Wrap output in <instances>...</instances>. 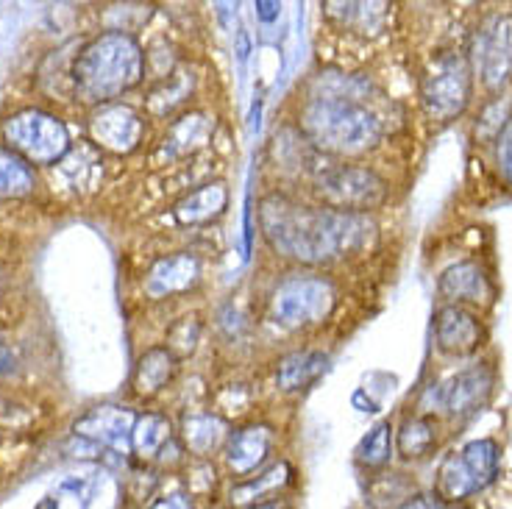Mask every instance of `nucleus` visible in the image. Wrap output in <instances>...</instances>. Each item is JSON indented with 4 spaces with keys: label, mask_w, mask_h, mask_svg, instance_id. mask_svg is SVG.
I'll use <instances>...</instances> for the list:
<instances>
[{
    "label": "nucleus",
    "mask_w": 512,
    "mask_h": 509,
    "mask_svg": "<svg viewBox=\"0 0 512 509\" xmlns=\"http://www.w3.org/2000/svg\"><path fill=\"white\" fill-rule=\"evenodd\" d=\"M259 229L273 254L298 265H329L376 242V223L368 215L301 204L284 192L259 201Z\"/></svg>",
    "instance_id": "f257e3e1"
},
{
    "label": "nucleus",
    "mask_w": 512,
    "mask_h": 509,
    "mask_svg": "<svg viewBox=\"0 0 512 509\" xmlns=\"http://www.w3.org/2000/svg\"><path fill=\"white\" fill-rule=\"evenodd\" d=\"M368 92L371 84L365 78L320 73L301 103L298 131L315 151L340 159L379 148L384 123L368 103Z\"/></svg>",
    "instance_id": "f03ea898"
},
{
    "label": "nucleus",
    "mask_w": 512,
    "mask_h": 509,
    "mask_svg": "<svg viewBox=\"0 0 512 509\" xmlns=\"http://www.w3.org/2000/svg\"><path fill=\"white\" fill-rule=\"evenodd\" d=\"M145 73V53L128 31H103L90 39L73 64V87L78 101L90 106L115 103L134 90Z\"/></svg>",
    "instance_id": "7ed1b4c3"
},
{
    "label": "nucleus",
    "mask_w": 512,
    "mask_h": 509,
    "mask_svg": "<svg viewBox=\"0 0 512 509\" xmlns=\"http://www.w3.org/2000/svg\"><path fill=\"white\" fill-rule=\"evenodd\" d=\"M337 287L318 273H293L276 284L270 295V318L282 329L301 331L320 326L337 306Z\"/></svg>",
    "instance_id": "20e7f679"
},
{
    "label": "nucleus",
    "mask_w": 512,
    "mask_h": 509,
    "mask_svg": "<svg viewBox=\"0 0 512 509\" xmlns=\"http://www.w3.org/2000/svg\"><path fill=\"white\" fill-rule=\"evenodd\" d=\"M312 190L323 206L337 212L368 215L387 201V181L368 165H320L312 176Z\"/></svg>",
    "instance_id": "39448f33"
},
{
    "label": "nucleus",
    "mask_w": 512,
    "mask_h": 509,
    "mask_svg": "<svg viewBox=\"0 0 512 509\" xmlns=\"http://www.w3.org/2000/svg\"><path fill=\"white\" fill-rule=\"evenodd\" d=\"M474 92V70L468 56L446 51L435 56L421 76V106L437 123H451L460 117Z\"/></svg>",
    "instance_id": "423d86ee"
},
{
    "label": "nucleus",
    "mask_w": 512,
    "mask_h": 509,
    "mask_svg": "<svg viewBox=\"0 0 512 509\" xmlns=\"http://www.w3.org/2000/svg\"><path fill=\"white\" fill-rule=\"evenodd\" d=\"M6 148L28 165H59L70 153V131L62 120L42 109H20L6 117L0 128Z\"/></svg>",
    "instance_id": "0eeeda50"
},
{
    "label": "nucleus",
    "mask_w": 512,
    "mask_h": 509,
    "mask_svg": "<svg viewBox=\"0 0 512 509\" xmlns=\"http://www.w3.org/2000/svg\"><path fill=\"white\" fill-rule=\"evenodd\" d=\"M471 70L485 90L501 92L512 81V14H493L479 26L471 42Z\"/></svg>",
    "instance_id": "6e6552de"
},
{
    "label": "nucleus",
    "mask_w": 512,
    "mask_h": 509,
    "mask_svg": "<svg viewBox=\"0 0 512 509\" xmlns=\"http://www.w3.org/2000/svg\"><path fill=\"white\" fill-rule=\"evenodd\" d=\"M90 134L103 151L134 153L145 137V117L126 103H106L92 112Z\"/></svg>",
    "instance_id": "1a4fd4ad"
},
{
    "label": "nucleus",
    "mask_w": 512,
    "mask_h": 509,
    "mask_svg": "<svg viewBox=\"0 0 512 509\" xmlns=\"http://www.w3.org/2000/svg\"><path fill=\"white\" fill-rule=\"evenodd\" d=\"M493 384H496L493 368L487 362H479V365L460 370L446 384H440L437 401L451 418H471L479 409L487 407V401L493 395Z\"/></svg>",
    "instance_id": "9d476101"
},
{
    "label": "nucleus",
    "mask_w": 512,
    "mask_h": 509,
    "mask_svg": "<svg viewBox=\"0 0 512 509\" xmlns=\"http://www.w3.org/2000/svg\"><path fill=\"white\" fill-rule=\"evenodd\" d=\"M276 446V432L268 423H245L240 429H234L223 446V459L226 468L234 479H251L262 471V465L268 462Z\"/></svg>",
    "instance_id": "9b49d317"
},
{
    "label": "nucleus",
    "mask_w": 512,
    "mask_h": 509,
    "mask_svg": "<svg viewBox=\"0 0 512 509\" xmlns=\"http://www.w3.org/2000/svg\"><path fill=\"white\" fill-rule=\"evenodd\" d=\"M485 326L468 306L446 304L435 312V343L446 357H471L482 348Z\"/></svg>",
    "instance_id": "f8f14e48"
},
{
    "label": "nucleus",
    "mask_w": 512,
    "mask_h": 509,
    "mask_svg": "<svg viewBox=\"0 0 512 509\" xmlns=\"http://www.w3.org/2000/svg\"><path fill=\"white\" fill-rule=\"evenodd\" d=\"M201 273H204L201 259L190 254V251L162 256L145 273L142 290L151 301H165V298H173V295L190 293L192 287L201 281Z\"/></svg>",
    "instance_id": "ddd939ff"
},
{
    "label": "nucleus",
    "mask_w": 512,
    "mask_h": 509,
    "mask_svg": "<svg viewBox=\"0 0 512 509\" xmlns=\"http://www.w3.org/2000/svg\"><path fill=\"white\" fill-rule=\"evenodd\" d=\"M437 295L446 304L487 306L493 301V295H496V287H493V279L487 276V270L476 259H465V262L448 265L440 273Z\"/></svg>",
    "instance_id": "4468645a"
},
{
    "label": "nucleus",
    "mask_w": 512,
    "mask_h": 509,
    "mask_svg": "<svg viewBox=\"0 0 512 509\" xmlns=\"http://www.w3.org/2000/svg\"><path fill=\"white\" fill-rule=\"evenodd\" d=\"M134 423H137V415L128 407L101 404V407L90 409L81 420H76L73 434L101 448H123L131 446Z\"/></svg>",
    "instance_id": "2eb2a0df"
},
{
    "label": "nucleus",
    "mask_w": 512,
    "mask_h": 509,
    "mask_svg": "<svg viewBox=\"0 0 512 509\" xmlns=\"http://www.w3.org/2000/svg\"><path fill=\"white\" fill-rule=\"evenodd\" d=\"M212 134H215V117L209 112H198V109L184 112L167 126L165 140L159 145V156L165 162H179V159L195 156L209 145Z\"/></svg>",
    "instance_id": "dca6fc26"
},
{
    "label": "nucleus",
    "mask_w": 512,
    "mask_h": 509,
    "mask_svg": "<svg viewBox=\"0 0 512 509\" xmlns=\"http://www.w3.org/2000/svg\"><path fill=\"white\" fill-rule=\"evenodd\" d=\"M229 434V420L215 409L187 412L179 423V443L195 459H209L215 451H223Z\"/></svg>",
    "instance_id": "f3484780"
},
{
    "label": "nucleus",
    "mask_w": 512,
    "mask_h": 509,
    "mask_svg": "<svg viewBox=\"0 0 512 509\" xmlns=\"http://www.w3.org/2000/svg\"><path fill=\"white\" fill-rule=\"evenodd\" d=\"M229 209V187L226 181H206L198 190L187 192L176 201L173 215L181 226H212Z\"/></svg>",
    "instance_id": "a211bd4d"
},
{
    "label": "nucleus",
    "mask_w": 512,
    "mask_h": 509,
    "mask_svg": "<svg viewBox=\"0 0 512 509\" xmlns=\"http://www.w3.org/2000/svg\"><path fill=\"white\" fill-rule=\"evenodd\" d=\"M179 359L167 351L165 345H154L148 348L131 373V390L142 398H154V395L165 393L170 384L179 376Z\"/></svg>",
    "instance_id": "6ab92c4d"
},
{
    "label": "nucleus",
    "mask_w": 512,
    "mask_h": 509,
    "mask_svg": "<svg viewBox=\"0 0 512 509\" xmlns=\"http://www.w3.org/2000/svg\"><path fill=\"white\" fill-rule=\"evenodd\" d=\"M387 9V3H323V17L340 31L368 39L384 31Z\"/></svg>",
    "instance_id": "aec40b11"
},
{
    "label": "nucleus",
    "mask_w": 512,
    "mask_h": 509,
    "mask_svg": "<svg viewBox=\"0 0 512 509\" xmlns=\"http://www.w3.org/2000/svg\"><path fill=\"white\" fill-rule=\"evenodd\" d=\"M329 368V357L323 351H290L276 362V387L284 393H298L315 384Z\"/></svg>",
    "instance_id": "412c9836"
},
{
    "label": "nucleus",
    "mask_w": 512,
    "mask_h": 509,
    "mask_svg": "<svg viewBox=\"0 0 512 509\" xmlns=\"http://www.w3.org/2000/svg\"><path fill=\"white\" fill-rule=\"evenodd\" d=\"M290 482H293V465L287 459H279V462H273L270 468L259 471L251 479H243V482L234 484L229 493L231 507L243 509L256 504V501H268L273 493L284 490Z\"/></svg>",
    "instance_id": "4be33fe9"
},
{
    "label": "nucleus",
    "mask_w": 512,
    "mask_h": 509,
    "mask_svg": "<svg viewBox=\"0 0 512 509\" xmlns=\"http://www.w3.org/2000/svg\"><path fill=\"white\" fill-rule=\"evenodd\" d=\"M173 423L162 412H145L137 415L134 432H131V451L142 459H154L162 448L173 440Z\"/></svg>",
    "instance_id": "5701e85b"
},
{
    "label": "nucleus",
    "mask_w": 512,
    "mask_h": 509,
    "mask_svg": "<svg viewBox=\"0 0 512 509\" xmlns=\"http://www.w3.org/2000/svg\"><path fill=\"white\" fill-rule=\"evenodd\" d=\"M437 446V423L429 415H415L401 423L396 432V448L404 459H423Z\"/></svg>",
    "instance_id": "b1692460"
},
{
    "label": "nucleus",
    "mask_w": 512,
    "mask_h": 509,
    "mask_svg": "<svg viewBox=\"0 0 512 509\" xmlns=\"http://www.w3.org/2000/svg\"><path fill=\"white\" fill-rule=\"evenodd\" d=\"M460 457L479 490H485L487 484H493V479L499 476L501 448L493 437L471 440V443L460 451Z\"/></svg>",
    "instance_id": "393cba45"
},
{
    "label": "nucleus",
    "mask_w": 512,
    "mask_h": 509,
    "mask_svg": "<svg viewBox=\"0 0 512 509\" xmlns=\"http://www.w3.org/2000/svg\"><path fill=\"white\" fill-rule=\"evenodd\" d=\"M192 84H195V76L187 73V70H173L170 76H165L159 81V87L151 92V98H148V109H151V115L156 117H165L173 115L176 109H181L187 98H190Z\"/></svg>",
    "instance_id": "a878e982"
},
{
    "label": "nucleus",
    "mask_w": 512,
    "mask_h": 509,
    "mask_svg": "<svg viewBox=\"0 0 512 509\" xmlns=\"http://www.w3.org/2000/svg\"><path fill=\"white\" fill-rule=\"evenodd\" d=\"M393 448H396V429H393L390 420H379L371 432L359 440L354 454H357V462L362 468L376 471V468H384L393 459Z\"/></svg>",
    "instance_id": "bb28decb"
},
{
    "label": "nucleus",
    "mask_w": 512,
    "mask_h": 509,
    "mask_svg": "<svg viewBox=\"0 0 512 509\" xmlns=\"http://www.w3.org/2000/svg\"><path fill=\"white\" fill-rule=\"evenodd\" d=\"M476 490L479 487L471 479V473L465 468L460 454H448L443 459V465H440V471H437V498H443V501H462V498L474 496Z\"/></svg>",
    "instance_id": "cd10ccee"
},
{
    "label": "nucleus",
    "mask_w": 512,
    "mask_h": 509,
    "mask_svg": "<svg viewBox=\"0 0 512 509\" xmlns=\"http://www.w3.org/2000/svg\"><path fill=\"white\" fill-rule=\"evenodd\" d=\"M34 190V170L26 159L0 145V195L3 198H23Z\"/></svg>",
    "instance_id": "c85d7f7f"
},
{
    "label": "nucleus",
    "mask_w": 512,
    "mask_h": 509,
    "mask_svg": "<svg viewBox=\"0 0 512 509\" xmlns=\"http://www.w3.org/2000/svg\"><path fill=\"white\" fill-rule=\"evenodd\" d=\"M201 334H204V323L198 315H184L179 318L170 331H167V343L165 348L173 354V357L179 359H187L195 354V348L201 343Z\"/></svg>",
    "instance_id": "c756f323"
},
{
    "label": "nucleus",
    "mask_w": 512,
    "mask_h": 509,
    "mask_svg": "<svg viewBox=\"0 0 512 509\" xmlns=\"http://www.w3.org/2000/svg\"><path fill=\"white\" fill-rule=\"evenodd\" d=\"M512 117V103L510 101H493L485 109V115L479 117V123H476V134L482 137V140H496L501 134V128L507 126V120Z\"/></svg>",
    "instance_id": "7c9ffc66"
},
{
    "label": "nucleus",
    "mask_w": 512,
    "mask_h": 509,
    "mask_svg": "<svg viewBox=\"0 0 512 509\" xmlns=\"http://www.w3.org/2000/svg\"><path fill=\"white\" fill-rule=\"evenodd\" d=\"M251 404H254V395H251V390L245 387V384H226L223 390H220L218 395H215V412L218 415H229V412H234V415H243L245 409H251Z\"/></svg>",
    "instance_id": "2f4dec72"
},
{
    "label": "nucleus",
    "mask_w": 512,
    "mask_h": 509,
    "mask_svg": "<svg viewBox=\"0 0 512 509\" xmlns=\"http://www.w3.org/2000/svg\"><path fill=\"white\" fill-rule=\"evenodd\" d=\"M496 165H499L501 179L512 187V117L496 137Z\"/></svg>",
    "instance_id": "473e14b6"
},
{
    "label": "nucleus",
    "mask_w": 512,
    "mask_h": 509,
    "mask_svg": "<svg viewBox=\"0 0 512 509\" xmlns=\"http://www.w3.org/2000/svg\"><path fill=\"white\" fill-rule=\"evenodd\" d=\"M151 509H192V496L187 490H176V493H170V496L154 501V507Z\"/></svg>",
    "instance_id": "72a5a7b5"
},
{
    "label": "nucleus",
    "mask_w": 512,
    "mask_h": 509,
    "mask_svg": "<svg viewBox=\"0 0 512 509\" xmlns=\"http://www.w3.org/2000/svg\"><path fill=\"white\" fill-rule=\"evenodd\" d=\"M14 362H17V359H14L12 343H9L6 334L0 331V376H9L14 370Z\"/></svg>",
    "instance_id": "f704fd0d"
},
{
    "label": "nucleus",
    "mask_w": 512,
    "mask_h": 509,
    "mask_svg": "<svg viewBox=\"0 0 512 509\" xmlns=\"http://www.w3.org/2000/svg\"><path fill=\"white\" fill-rule=\"evenodd\" d=\"M398 509H440V504L432 496H410Z\"/></svg>",
    "instance_id": "c9c22d12"
},
{
    "label": "nucleus",
    "mask_w": 512,
    "mask_h": 509,
    "mask_svg": "<svg viewBox=\"0 0 512 509\" xmlns=\"http://www.w3.org/2000/svg\"><path fill=\"white\" fill-rule=\"evenodd\" d=\"M243 509H293L284 498H268V501H256L251 507H243Z\"/></svg>",
    "instance_id": "e433bc0d"
},
{
    "label": "nucleus",
    "mask_w": 512,
    "mask_h": 509,
    "mask_svg": "<svg viewBox=\"0 0 512 509\" xmlns=\"http://www.w3.org/2000/svg\"><path fill=\"white\" fill-rule=\"evenodd\" d=\"M256 9H259V17H262L265 23H270V20L279 14V3H256Z\"/></svg>",
    "instance_id": "4c0bfd02"
}]
</instances>
